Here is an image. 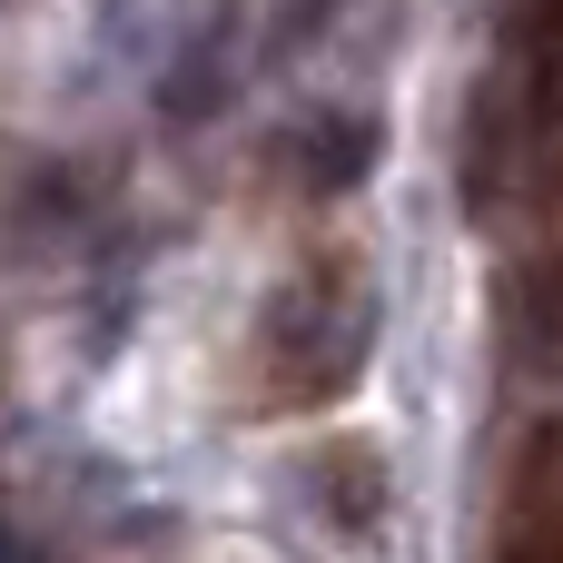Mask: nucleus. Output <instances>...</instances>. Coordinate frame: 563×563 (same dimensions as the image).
I'll list each match as a JSON object with an SVG mask.
<instances>
[{"label": "nucleus", "instance_id": "f257e3e1", "mask_svg": "<svg viewBox=\"0 0 563 563\" xmlns=\"http://www.w3.org/2000/svg\"><path fill=\"white\" fill-rule=\"evenodd\" d=\"M376 277H366V257L356 247H327V257H307L277 297H267V317H257V406H277V416H307V406H336L356 376H366V356H376Z\"/></svg>", "mask_w": 563, "mask_h": 563}, {"label": "nucleus", "instance_id": "f03ea898", "mask_svg": "<svg viewBox=\"0 0 563 563\" xmlns=\"http://www.w3.org/2000/svg\"><path fill=\"white\" fill-rule=\"evenodd\" d=\"M495 563H563V416L525 426V445H515Z\"/></svg>", "mask_w": 563, "mask_h": 563}, {"label": "nucleus", "instance_id": "7ed1b4c3", "mask_svg": "<svg viewBox=\"0 0 563 563\" xmlns=\"http://www.w3.org/2000/svg\"><path fill=\"white\" fill-rule=\"evenodd\" d=\"M376 148H386V129H376L366 109H297L287 139H277V168H287L307 198H346V188L376 168Z\"/></svg>", "mask_w": 563, "mask_h": 563}, {"label": "nucleus", "instance_id": "20e7f679", "mask_svg": "<svg viewBox=\"0 0 563 563\" xmlns=\"http://www.w3.org/2000/svg\"><path fill=\"white\" fill-rule=\"evenodd\" d=\"M317 495H327L336 525L376 534V515H386V465H376L366 445H327V455H317Z\"/></svg>", "mask_w": 563, "mask_h": 563}, {"label": "nucleus", "instance_id": "39448f33", "mask_svg": "<svg viewBox=\"0 0 563 563\" xmlns=\"http://www.w3.org/2000/svg\"><path fill=\"white\" fill-rule=\"evenodd\" d=\"M515 346H525V366L563 376V257H544V267L515 287Z\"/></svg>", "mask_w": 563, "mask_h": 563}, {"label": "nucleus", "instance_id": "423d86ee", "mask_svg": "<svg viewBox=\"0 0 563 563\" xmlns=\"http://www.w3.org/2000/svg\"><path fill=\"white\" fill-rule=\"evenodd\" d=\"M0 563H20V534H10V505H0Z\"/></svg>", "mask_w": 563, "mask_h": 563}, {"label": "nucleus", "instance_id": "0eeeda50", "mask_svg": "<svg viewBox=\"0 0 563 563\" xmlns=\"http://www.w3.org/2000/svg\"><path fill=\"white\" fill-rule=\"evenodd\" d=\"M0 10H10V0H0Z\"/></svg>", "mask_w": 563, "mask_h": 563}]
</instances>
